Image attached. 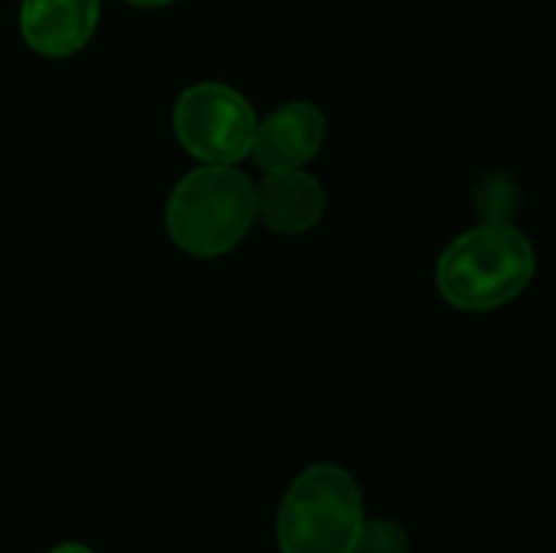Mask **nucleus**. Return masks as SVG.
<instances>
[{
    "label": "nucleus",
    "instance_id": "7",
    "mask_svg": "<svg viewBox=\"0 0 556 553\" xmlns=\"http://www.w3.org/2000/svg\"><path fill=\"white\" fill-rule=\"evenodd\" d=\"M326 186L303 169H274L254 183V222L274 235L300 238L326 215Z\"/></svg>",
    "mask_w": 556,
    "mask_h": 553
},
{
    "label": "nucleus",
    "instance_id": "11",
    "mask_svg": "<svg viewBox=\"0 0 556 553\" xmlns=\"http://www.w3.org/2000/svg\"><path fill=\"white\" fill-rule=\"evenodd\" d=\"M46 553H94L88 544H78V541H62V544H55L52 551Z\"/></svg>",
    "mask_w": 556,
    "mask_h": 553
},
{
    "label": "nucleus",
    "instance_id": "3",
    "mask_svg": "<svg viewBox=\"0 0 556 553\" xmlns=\"http://www.w3.org/2000/svg\"><path fill=\"white\" fill-rule=\"evenodd\" d=\"M365 499L355 476L332 463L306 466L277 508L280 553H355Z\"/></svg>",
    "mask_w": 556,
    "mask_h": 553
},
{
    "label": "nucleus",
    "instance_id": "5",
    "mask_svg": "<svg viewBox=\"0 0 556 553\" xmlns=\"http://www.w3.org/2000/svg\"><path fill=\"white\" fill-rule=\"evenodd\" d=\"M326 114L306 98L277 104L267 117H257L251 156L264 173L274 169H303L309 166L326 143Z\"/></svg>",
    "mask_w": 556,
    "mask_h": 553
},
{
    "label": "nucleus",
    "instance_id": "10",
    "mask_svg": "<svg viewBox=\"0 0 556 553\" xmlns=\"http://www.w3.org/2000/svg\"><path fill=\"white\" fill-rule=\"evenodd\" d=\"M127 7H137V10H163V7H173L179 0H121Z\"/></svg>",
    "mask_w": 556,
    "mask_h": 553
},
{
    "label": "nucleus",
    "instance_id": "6",
    "mask_svg": "<svg viewBox=\"0 0 556 553\" xmlns=\"http://www.w3.org/2000/svg\"><path fill=\"white\" fill-rule=\"evenodd\" d=\"M101 20V0H20L16 26L29 52L42 59L78 55Z\"/></svg>",
    "mask_w": 556,
    "mask_h": 553
},
{
    "label": "nucleus",
    "instance_id": "9",
    "mask_svg": "<svg viewBox=\"0 0 556 553\" xmlns=\"http://www.w3.org/2000/svg\"><path fill=\"white\" fill-rule=\"evenodd\" d=\"M355 553H410L407 528L394 518H368L362 521Z\"/></svg>",
    "mask_w": 556,
    "mask_h": 553
},
{
    "label": "nucleus",
    "instance_id": "4",
    "mask_svg": "<svg viewBox=\"0 0 556 553\" xmlns=\"http://www.w3.org/2000/svg\"><path fill=\"white\" fill-rule=\"evenodd\" d=\"M173 134L195 163L238 166L251 156L257 111L225 81H192L173 101Z\"/></svg>",
    "mask_w": 556,
    "mask_h": 553
},
{
    "label": "nucleus",
    "instance_id": "1",
    "mask_svg": "<svg viewBox=\"0 0 556 553\" xmlns=\"http://www.w3.org/2000/svg\"><path fill=\"white\" fill-rule=\"evenodd\" d=\"M538 274V248L515 222H476L437 257V290L459 313L515 303Z\"/></svg>",
    "mask_w": 556,
    "mask_h": 553
},
{
    "label": "nucleus",
    "instance_id": "2",
    "mask_svg": "<svg viewBox=\"0 0 556 553\" xmlns=\"http://www.w3.org/2000/svg\"><path fill=\"white\" fill-rule=\"evenodd\" d=\"M163 225L182 254L225 257L254 228V179L241 166L199 163L169 189Z\"/></svg>",
    "mask_w": 556,
    "mask_h": 553
},
{
    "label": "nucleus",
    "instance_id": "8",
    "mask_svg": "<svg viewBox=\"0 0 556 553\" xmlns=\"http://www.w3.org/2000/svg\"><path fill=\"white\" fill-rule=\"evenodd\" d=\"M469 205L476 212V222H515L525 205V192L515 173L495 166V169H485L472 183Z\"/></svg>",
    "mask_w": 556,
    "mask_h": 553
}]
</instances>
